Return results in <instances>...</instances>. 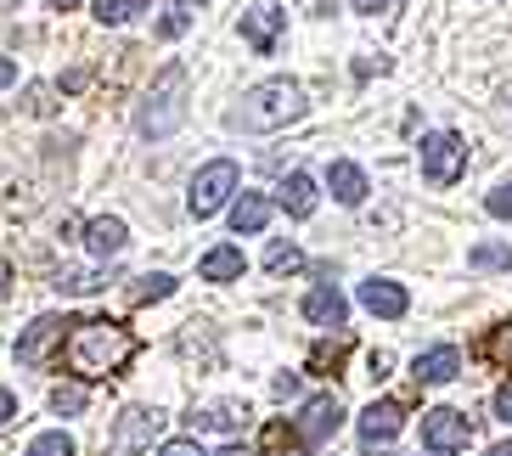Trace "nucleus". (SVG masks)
<instances>
[{
    "mask_svg": "<svg viewBox=\"0 0 512 456\" xmlns=\"http://www.w3.org/2000/svg\"><path fill=\"white\" fill-rule=\"evenodd\" d=\"M259 451L265 456H310V440L299 434V423H265V434H259Z\"/></svg>",
    "mask_w": 512,
    "mask_h": 456,
    "instance_id": "obj_15",
    "label": "nucleus"
},
{
    "mask_svg": "<svg viewBox=\"0 0 512 456\" xmlns=\"http://www.w3.org/2000/svg\"><path fill=\"white\" fill-rule=\"evenodd\" d=\"M349 6H355V12H383L389 0H349Z\"/></svg>",
    "mask_w": 512,
    "mask_h": 456,
    "instance_id": "obj_40",
    "label": "nucleus"
},
{
    "mask_svg": "<svg viewBox=\"0 0 512 456\" xmlns=\"http://www.w3.org/2000/svg\"><path fill=\"white\" fill-rule=\"evenodd\" d=\"M12 417H17V395L12 389H0V423H12Z\"/></svg>",
    "mask_w": 512,
    "mask_h": 456,
    "instance_id": "obj_35",
    "label": "nucleus"
},
{
    "mask_svg": "<svg viewBox=\"0 0 512 456\" xmlns=\"http://www.w3.org/2000/svg\"><path fill=\"white\" fill-rule=\"evenodd\" d=\"M96 288H102L96 271H62L57 276V293H68V299H74V293H96Z\"/></svg>",
    "mask_w": 512,
    "mask_h": 456,
    "instance_id": "obj_29",
    "label": "nucleus"
},
{
    "mask_svg": "<svg viewBox=\"0 0 512 456\" xmlns=\"http://www.w3.org/2000/svg\"><path fill=\"white\" fill-rule=\"evenodd\" d=\"M428 456H439V451H428Z\"/></svg>",
    "mask_w": 512,
    "mask_h": 456,
    "instance_id": "obj_45",
    "label": "nucleus"
},
{
    "mask_svg": "<svg viewBox=\"0 0 512 456\" xmlns=\"http://www.w3.org/2000/svg\"><path fill=\"white\" fill-rule=\"evenodd\" d=\"M484 209L496 214V220H512V186H496V192L484 198Z\"/></svg>",
    "mask_w": 512,
    "mask_h": 456,
    "instance_id": "obj_31",
    "label": "nucleus"
},
{
    "mask_svg": "<svg viewBox=\"0 0 512 456\" xmlns=\"http://www.w3.org/2000/svg\"><path fill=\"white\" fill-rule=\"evenodd\" d=\"M293 119H304V91L293 79H265L231 107V130H287Z\"/></svg>",
    "mask_w": 512,
    "mask_h": 456,
    "instance_id": "obj_2",
    "label": "nucleus"
},
{
    "mask_svg": "<svg viewBox=\"0 0 512 456\" xmlns=\"http://www.w3.org/2000/svg\"><path fill=\"white\" fill-rule=\"evenodd\" d=\"M490 456H512V445H496V451H490Z\"/></svg>",
    "mask_w": 512,
    "mask_h": 456,
    "instance_id": "obj_43",
    "label": "nucleus"
},
{
    "mask_svg": "<svg viewBox=\"0 0 512 456\" xmlns=\"http://www.w3.org/2000/svg\"><path fill=\"white\" fill-rule=\"evenodd\" d=\"M85 85H91V74H85V68H74V74H62V91L74 96V91H85Z\"/></svg>",
    "mask_w": 512,
    "mask_h": 456,
    "instance_id": "obj_34",
    "label": "nucleus"
},
{
    "mask_svg": "<svg viewBox=\"0 0 512 456\" xmlns=\"http://www.w3.org/2000/svg\"><path fill=\"white\" fill-rule=\"evenodd\" d=\"M507 107H512V91H507Z\"/></svg>",
    "mask_w": 512,
    "mask_h": 456,
    "instance_id": "obj_44",
    "label": "nucleus"
},
{
    "mask_svg": "<svg viewBox=\"0 0 512 456\" xmlns=\"http://www.w3.org/2000/svg\"><path fill=\"white\" fill-rule=\"evenodd\" d=\"M467 265H473V271H512V248L507 243H479L467 254Z\"/></svg>",
    "mask_w": 512,
    "mask_h": 456,
    "instance_id": "obj_23",
    "label": "nucleus"
},
{
    "mask_svg": "<svg viewBox=\"0 0 512 456\" xmlns=\"http://www.w3.org/2000/svg\"><path fill=\"white\" fill-rule=\"evenodd\" d=\"M220 456H248V451H242V445H226V451H220Z\"/></svg>",
    "mask_w": 512,
    "mask_h": 456,
    "instance_id": "obj_42",
    "label": "nucleus"
},
{
    "mask_svg": "<svg viewBox=\"0 0 512 456\" xmlns=\"http://www.w3.org/2000/svg\"><path fill=\"white\" fill-rule=\"evenodd\" d=\"M496 417H501V423H512V383H501V389H496Z\"/></svg>",
    "mask_w": 512,
    "mask_h": 456,
    "instance_id": "obj_33",
    "label": "nucleus"
},
{
    "mask_svg": "<svg viewBox=\"0 0 512 456\" xmlns=\"http://www.w3.org/2000/svg\"><path fill=\"white\" fill-rule=\"evenodd\" d=\"M29 456H74V440H68L62 428H51V434H40V440L29 445Z\"/></svg>",
    "mask_w": 512,
    "mask_h": 456,
    "instance_id": "obj_30",
    "label": "nucleus"
},
{
    "mask_svg": "<svg viewBox=\"0 0 512 456\" xmlns=\"http://www.w3.org/2000/svg\"><path fill=\"white\" fill-rule=\"evenodd\" d=\"M136 12H141V0H96V23H107V29L130 23Z\"/></svg>",
    "mask_w": 512,
    "mask_h": 456,
    "instance_id": "obj_26",
    "label": "nucleus"
},
{
    "mask_svg": "<svg viewBox=\"0 0 512 456\" xmlns=\"http://www.w3.org/2000/svg\"><path fill=\"white\" fill-rule=\"evenodd\" d=\"M158 456H209V451H203L197 440H164V445H158Z\"/></svg>",
    "mask_w": 512,
    "mask_h": 456,
    "instance_id": "obj_32",
    "label": "nucleus"
},
{
    "mask_svg": "<svg viewBox=\"0 0 512 456\" xmlns=\"http://www.w3.org/2000/svg\"><path fill=\"white\" fill-rule=\"evenodd\" d=\"M237 164L231 158H214V164H203L197 169V181H192V192H186V209L197 214V220H209V214H220L231 203V192H237Z\"/></svg>",
    "mask_w": 512,
    "mask_h": 456,
    "instance_id": "obj_4",
    "label": "nucleus"
},
{
    "mask_svg": "<svg viewBox=\"0 0 512 456\" xmlns=\"http://www.w3.org/2000/svg\"><path fill=\"white\" fill-rule=\"evenodd\" d=\"M242 417H248V411H242L237 400H214V406L192 411V417H186V423H192L197 434H203V428H214V434H231V428H242Z\"/></svg>",
    "mask_w": 512,
    "mask_h": 456,
    "instance_id": "obj_20",
    "label": "nucleus"
},
{
    "mask_svg": "<svg viewBox=\"0 0 512 456\" xmlns=\"http://www.w3.org/2000/svg\"><path fill=\"white\" fill-rule=\"evenodd\" d=\"M467 440H473V423H467L462 411H451V406L422 411V445H428V451L456 456V451H467Z\"/></svg>",
    "mask_w": 512,
    "mask_h": 456,
    "instance_id": "obj_7",
    "label": "nucleus"
},
{
    "mask_svg": "<svg viewBox=\"0 0 512 456\" xmlns=\"http://www.w3.org/2000/svg\"><path fill=\"white\" fill-rule=\"evenodd\" d=\"M304 321L321 327V333H344V321H349L344 293H338V288H316L310 299H304Z\"/></svg>",
    "mask_w": 512,
    "mask_h": 456,
    "instance_id": "obj_11",
    "label": "nucleus"
},
{
    "mask_svg": "<svg viewBox=\"0 0 512 456\" xmlns=\"http://www.w3.org/2000/svg\"><path fill=\"white\" fill-rule=\"evenodd\" d=\"M12 79H17V62H12V57H0V91H6Z\"/></svg>",
    "mask_w": 512,
    "mask_h": 456,
    "instance_id": "obj_38",
    "label": "nucleus"
},
{
    "mask_svg": "<svg viewBox=\"0 0 512 456\" xmlns=\"http://www.w3.org/2000/svg\"><path fill=\"white\" fill-rule=\"evenodd\" d=\"M265 220H271V198L242 192V198L231 203V231H237V237H254V231H265Z\"/></svg>",
    "mask_w": 512,
    "mask_h": 456,
    "instance_id": "obj_16",
    "label": "nucleus"
},
{
    "mask_svg": "<svg viewBox=\"0 0 512 456\" xmlns=\"http://www.w3.org/2000/svg\"><path fill=\"white\" fill-rule=\"evenodd\" d=\"M51 6H57V12H74V6H79V0H51Z\"/></svg>",
    "mask_w": 512,
    "mask_h": 456,
    "instance_id": "obj_41",
    "label": "nucleus"
},
{
    "mask_svg": "<svg viewBox=\"0 0 512 456\" xmlns=\"http://www.w3.org/2000/svg\"><path fill=\"white\" fill-rule=\"evenodd\" d=\"M479 355H490L496 366H512V321L507 327H490V338L479 344Z\"/></svg>",
    "mask_w": 512,
    "mask_h": 456,
    "instance_id": "obj_27",
    "label": "nucleus"
},
{
    "mask_svg": "<svg viewBox=\"0 0 512 456\" xmlns=\"http://www.w3.org/2000/svg\"><path fill=\"white\" fill-rule=\"evenodd\" d=\"M68 333H74V321L68 316H34L29 327H23V338H17V361L23 366H46L51 350L68 344Z\"/></svg>",
    "mask_w": 512,
    "mask_h": 456,
    "instance_id": "obj_6",
    "label": "nucleus"
},
{
    "mask_svg": "<svg viewBox=\"0 0 512 456\" xmlns=\"http://www.w3.org/2000/svg\"><path fill=\"white\" fill-rule=\"evenodd\" d=\"M136 333L124 321H107V316H91V321H74V333L62 344L68 355V372H79V383H96V378H113L124 366L136 361Z\"/></svg>",
    "mask_w": 512,
    "mask_h": 456,
    "instance_id": "obj_1",
    "label": "nucleus"
},
{
    "mask_svg": "<svg viewBox=\"0 0 512 456\" xmlns=\"http://www.w3.org/2000/svg\"><path fill=\"white\" fill-rule=\"evenodd\" d=\"M197 271H203V282H237L248 271V259H242V248H209Z\"/></svg>",
    "mask_w": 512,
    "mask_h": 456,
    "instance_id": "obj_21",
    "label": "nucleus"
},
{
    "mask_svg": "<svg viewBox=\"0 0 512 456\" xmlns=\"http://www.w3.org/2000/svg\"><path fill=\"white\" fill-rule=\"evenodd\" d=\"M282 203L287 214H293V220H310V214H316V181H310V175H304V169H293V175H287V186H282Z\"/></svg>",
    "mask_w": 512,
    "mask_h": 456,
    "instance_id": "obj_18",
    "label": "nucleus"
},
{
    "mask_svg": "<svg viewBox=\"0 0 512 456\" xmlns=\"http://www.w3.org/2000/svg\"><path fill=\"white\" fill-rule=\"evenodd\" d=\"M158 428H164V417L147 411V406H136V411H124L119 417V434H113V440H119V451H147Z\"/></svg>",
    "mask_w": 512,
    "mask_h": 456,
    "instance_id": "obj_13",
    "label": "nucleus"
},
{
    "mask_svg": "<svg viewBox=\"0 0 512 456\" xmlns=\"http://www.w3.org/2000/svg\"><path fill=\"white\" fill-rule=\"evenodd\" d=\"M276 395H299V372H282L276 378Z\"/></svg>",
    "mask_w": 512,
    "mask_h": 456,
    "instance_id": "obj_36",
    "label": "nucleus"
},
{
    "mask_svg": "<svg viewBox=\"0 0 512 456\" xmlns=\"http://www.w3.org/2000/svg\"><path fill=\"white\" fill-rule=\"evenodd\" d=\"M389 366H394V355H389V350H377V355H372V378H383Z\"/></svg>",
    "mask_w": 512,
    "mask_h": 456,
    "instance_id": "obj_37",
    "label": "nucleus"
},
{
    "mask_svg": "<svg viewBox=\"0 0 512 456\" xmlns=\"http://www.w3.org/2000/svg\"><path fill=\"white\" fill-rule=\"evenodd\" d=\"M400 423H406V406H400V400H372V406L361 411V440H366V451L389 445L394 434H400Z\"/></svg>",
    "mask_w": 512,
    "mask_h": 456,
    "instance_id": "obj_9",
    "label": "nucleus"
},
{
    "mask_svg": "<svg viewBox=\"0 0 512 456\" xmlns=\"http://www.w3.org/2000/svg\"><path fill=\"white\" fill-rule=\"evenodd\" d=\"M287 12H276V6H254V12L242 17V40L259 51V57H271L276 51V34H282Z\"/></svg>",
    "mask_w": 512,
    "mask_h": 456,
    "instance_id": "obj_12",
    "label": "nucleus"
},
{
    "mask_svg": "<svg viewBox=\"0 0 512 456\" xmlns=\"http://www.w3.org/2000/svg\"><path fill=\"white\" fill-rule=\"evenodd\" d=\"M169 293H175V276L152 271V276H136V282L124 288V299L130 304H158V299H169Z\"/></svg>",
    "mask_w": 512,
    "mask_h": 456,
    "instance_id": "obj_22",
    "label": "nucleus"
},
{
    "mask_svg": "<svg viewBox=\"0 0 512 456\" xmlns=\"http://www.w3.org/2000/svg\"><path fill=\"white\" fill-rule=\"evenodd\" d=\"M85 383H57V389H51V411H62V417H79V411H85Z\"/></svg>",
    "mask_w": 512,
    "mask_h": 456,
    "instance_id": "obj_24",
    "label": "nucleus"
},
{
    "mask_svg": "<svg viewBox=\"0 0 512 456\" xmlns=\"http://www.w3.org/2000/svg\"><path fill=\"white\" fill-rule=\"evenodd\" d=\"M327 186H332V198L349 203V209H355V203H366V175L355 164H344V158H338V164H327Z\"/></svg>",
    "mask_w": 512,
    "mask_h": 456,
    "instance_id": "obj_19",
    "label": "nucleus"
},
{
    "mask_svg": "<svg viewBox=\"0 0 512 456\" xmlns=\"http://www.w3.org/2000/svg\"><path fill=\"white\" fill-rule=\"evenodd\" d=\"M361 304L372 310V316H383V321H400V316L411 310L406 288H400V282H389V276H372V282H361Z\"/></svg>",
    "mask_w": 512,
    "mask_h": 456,
    "instance_id": "obj_10",
    "label": "nucleus"
},
{
    "mask_svg": "<svg viewBox=\"0 0 512 456\" xmlns=\"http://www.w3.org/2000/svg\"><path fill=\"white\" fill-rule=\"evenodd\" d=\"M462 169H467V141L456 130H434L422 141V181L428 186H451Z\"/></svg>",
    "mask_w": 512,
    "mask_h": 456,
    "instance_id": "obj_5",
    "label": "nucleus"
},
{
    "mask_svg": "<svg viewBox=\"0 0 512 456\" xmlns=\"http://www.w3.org/2000/svg\"><path fill=\"white\" fill-rule=\"evenodd\" d=\"M299 265H304V254L293 243H271V254H265V271L271 276H293Z\"/></svg>",
    "mask_w": 512,
    "mask_h": 456,
    "instance_id": "obj_25",
    "label": "nucleus"
},
{
    "mask_svg": "<svg viewBox=\"0 0 512 456\" xmlns=\"http://www.w3.org/2000/svg\"><path fill=\"white\" fill-rule=\"evenodd\" d=\"M186 29H192V0H175V6L164 12V23H158V34L175 40V34H186Z\"/></svg>",
    "mask_w": 512,
    "mask_h": 456,
    "instance_id": "obj_28",
    "label": "nucleus"
},
{
    "mask_svg": "<svg viewBox=\"0 0 512 456\" xmlns=\"http://www.w3.org/2000/svg\"><path fill=\"white\" fill-rule=\"evenodd\" d=\"M344 428V400L338 395H316V400H304V411H299V434L310 445H321V440H332Z\"/></svg>",
    "mask_w": 512,
    "mask_h": 456,
    "instance_id": "obj_8",
    "label": "nucleus"
},
{
    "mask_svg": "<svg viewBox=\"0 0 512 456\" xmlns=\"http://www.w3.org/2000/svg\"><path fill=\"white\" fill-rule=\"evenodd\" d=\"M186 68H164L158 74V85L147 91V102H141V113H136V130L141 136H152V141H164V136H175V124L186 119Z\"/></svg>",
    "mask_w": 512,
    "mask_h": 456,
    "instance_id": "obj_3",
    "label": "nucleus"
},
{
    "mask_svg": "<svg viewBox=\"0 0 512 456\" xmlns=\"http://www.w3.org/2000/svg\"><path fill=\"white\" fill-rule=\"evenodd\" d=\"M6 293H12V265L0 259V299H6Z\"/></svg>",
    "mask_w": 512,
    "mask_h": 456,
    "instance_id": "obj_39",
    "label": "nucleus"
},
{
    "mask_svg": "<svg viewBox=\"0 0 512 456\" xmlns=\"http://www.w3.org/2000/svg\"><path fill=\"white\" fill-rule=\"evenodd\" d=\"M456 372H462L456 344H434L428 355H417V361H411V378H417V383H451Z\"/></svg>",
    "mask_w": 512,
    "mask_h": 456,
    "instance_id": "obj_14",
    "label": "nucleus"
},
{
    "mask_svg": "<svg viewBox=\"0 0 512 456\" xmlns=\"http://www.w3.org/2000/svg\"><path fill=\"white\" fill-rule=\"evenodd\" d=\"M124 237H130V231H124L119 214H102V220H91V226H85V243H91L96 259H113L124 248Z\"/></svg>",
    "mask_w": 512,
    "mask_h": 456,
    "instance_id": "obj_17",
    "label": "nucleus"
}]
</instances>
